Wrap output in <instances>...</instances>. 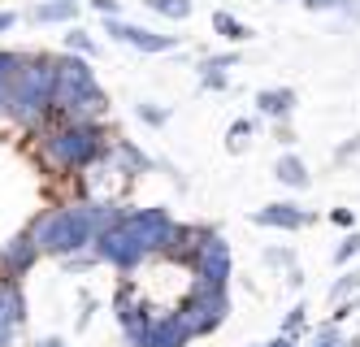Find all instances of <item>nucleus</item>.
Returning a JSON list of instances; mask_svg holds the SVG:
<instances>
[{
  "label": "nucleus",
  "mask_w": 360,
  "mask_h": 347,
  "mask_svg": "<svg viewBox=\"0 0 360 347\" xmlns=\"http://www.w3.org/2000/svg\"><path fill=\"white\" fill-rule=\"evenodd\" d=\"M248 135H252V126L248 122H235V130H230V148H243Z\"/></svg>",
  "instance_id": "obj_8"
},
{
  "label": "nucleus",
  "mask_w": 360,
  "mask_h": 347,
  "mask_svg": "<svg viewBox=\"0 0 360 347\" xmlns=\"http://www.w3.org/2000/svg\"><path fill=\"white\" fill-rule=\"evenodd\" d=\"M291 100H295L291 92H265V96H261V109H265V113H287Z\"/></svg>",
  "instance_id": "obj_4"
},
{
  "label": "nucleus",
  "mask_w": 360,
  "mask_h": 347,
  "mask_svg": "<svg viewBox=\"0 0 360 347\" xmlns=\"http://www.w3.org/2000/svg\"><path fill=\"white\" fill-rule=\"evenodd\" d=\"M356 252H360V234H352V239H347V244H343L339 252H334V260H339V265H343V260H352Z\"/></svg>",
  "instance_id": "obj_7"
},
{
  "label": "nucleus",
  "mask_w": 360,
  "mask_h": 347,
  "mask_svg": "<svg viewBox=\"0 0 360 347\" xmlns=\"http://www.w3.org/2000/svg\"><path fill=\"white\" fill-rule=\"evenodd\" d=\"M117 35H122V39H131V44H139V48H148V52L174 48V39H169V35H148V31H135V26H117Z\"/></svg>",
  "instance_id": "obj_1"
},
{
  "label": "nucleus",
  "mask_w": 360,
  "mask_h": 347,
  "mask_svg": "<svg viewBox=\"0 0 360 347\" xmlns=\"http://www.w3.org/2000/svg\"><path fill=\"white\" fill-rule=\"evenodd\" d=\"M317 347H356V343H343L334 330H321V334H317Z\"/></svg>",
  "instance_id": "obj_9"
},
{
  "label": "nucleus",
  "mask_w": 360,
  "mask_h": 347,
  "mask_svg": "<svg viewBox=\"0 0 360 347\" xmlns=\"http://www.w3.org/2000/svg\"><path fill=\"white\" fill-rule=\"evenodd\" d=\"M278 178H282V182H291V187H304V182H308V174H304V165L295 161V156H287V161L278 165Z\"/></svg>",
  "instance_id": "obj_3"
},
{
  "label": "nucleus",
  "mask_w": 360,
  "mask_h": 347,
  "mask_svg": "<svg viewBox=\"0 0 360 347\" xmlns=\"http://www.w3.org/2000/svg\"><path fill=\"white\" fill-rule=\"evenodd\" d=\"M152 9H161V13H169V18H187V13H191L187 0H152Z\"/></svg>",
  "instance_id": "obj_6"
},
{
  "label": "nucleus",
  "mask_w": 360,
  "mask_h": 347,
  "mask_svg": "<svg viewBox=\"0 0 360 347\" xmlns=\"http://www.w3.org/2000/svg\"><path fill=\"white\" fill-rule=\"evenodd\" d=\"M213 26H217V31H221L226 39H248V31H243V26H239L235 18H230V13H213Z\"/></svg>",
  "instance_id": "obj_5"
},
{
  "label": "nucleus",
  "mask_w": 360,
  "mask_h": 347,
  "mask_svg": "<svg viewBox=\"0 0 360 347\" xmlns=\"http://www.w3.org/2000/svg\"><path fill=\"white\" fill-rule=\"evenodd\" d=\"M261 222H265V226H300V222H304V213L291 208V204H274V208L261 213Z\"/></svg>",
  "instance_id": "obj_2"
},
{
  "label": "nucleus",
  "mask_w": 360,
  "mask_h": 347,
  "mask_svg": "<svg viewBox=\"0 0 360 347\" xmlns=\"http://www.w3.org/2000/svg\"><path fill=\"white\" fill-rule=\"evenodd\" d=\"M356 286H360V274H352V278H343L339 286H334V300H343V296H347V291H356Z\"/></svg>",
  "instance_id": "obj_10"
}]
</instances>
